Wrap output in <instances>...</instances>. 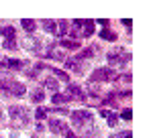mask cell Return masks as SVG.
Wrapping results in <instances>:
<instances>
[{
    "mask_svg": "<svg viewBox=\"0 0 153 138\" xmlns=\"http://www.w3.org/2000/svg\"><path fill=\"white\" fill-rule=\"evenodd\" d=\"M8 116L12 118V126L21 128V126H27L31 122V112L27 108H21V106H10L8 108Z\"/></svg>",
    "mask_w": 153,
    "mask_h": 138,
    "instance_id": "cell-1",
    "label": "cell"
},
{
    "mask_svg": "<svg viewBox=\"0 0 153 138\" xmlns=\"http://www.w3.org/2000/svg\"><path fill=\"white\" fill-rule=\"evenodd\" d=\"M106 59H108L110 65H114V67H123V65L131 59V55L125 51V49H112V51L106 53Z\"/></svg>",
    "mask_w": 153,
    "mask_h": 138,
    "instance_id": "cell-2",
    "label": "cell"
},
{
    "mask_svg": "<svg viewBox=\"0 0 153 138\" xmlns=\"http://www.w3.org/2000/svg\"><path fill=\"white\" fill-rule=\"evenodd\" d=\"M118 75H117V71L114 69H110V67H98L92 71V75H90V81L92 83H96V81H112V79H117Z\"/></svg>",
    "mask_w": 153,
    "mask_h": 138,
    "instance_id": "cell-3",
    "label": "cell"
},
{
    "mask_svg": "<svg viewBox=\"0 0 153 138\" xmlns=\"http://www.w3.org/2000/svg\"><path fill=\"white\" fill-rule=\"evenodd\" d=\"M71 124L76 128L90 126L92 124V112H88V110H76V112H71Z\"/></svg>",
    "mask_w": 153,
    "mask_h": 138,
    "instance_id": "cell-4",
    "label": "cell"
},
{
    "mask_svg": "<svg viewBox=\"0 0 153 138\" xmlns=\"http://www.w3.org/2000/svg\"><path fill=\"white\" fill-rule=\"evenodd\" d=\"M23 47L29 49V51H39L41 49V41L37 37H25L23 39Z\"/></svg>",
    "mask_w": 153,
    "mask_h": 138,
    "instance_id": "cell-5",
    "label": "cell"
},
{
    "mask_svg": "<svg viewBox=\"0 0 153 138\" xmlns=\"http://www.w3.org/2000/svg\"><path fill=\"white\" fill-rule=\"evenodd\" d=\"M49 128H51L53 134H65V132H68V126H65L61 120H51V122H49Z\"/></svg>",
    "mask_w": 153,
    "mask_h": 138,
    "instance_id": "cell-6",
    "label": "cell"
},
{
    "mask_svg": "<svg viewBox=\"0 0 153 138\" xmlns=\"http://www.w3.org/2000/svg\"><path fill=\"white\" fill-rule=\"evenodd\" d=\"M65 67L71 69V71L78 73V75H82V73H84V65L78 61V59H68V61H65Z\"/></svg>",
    "mask_w": 153,
    "mask_h": 138,
    "instance_id": "cell-7",
    "label": "cell"
},
{
    "mask_svg": "<svg viewBox=\"0 0 153 138\" xmlns=\"http://www.w3.org/2000/svg\"><path fill=\"white\" fill-rule=\"evenodd\" d=\"M25 92H27V87H25L23 83H19V81H12V83H10V92H8V93L16 95V98H23Z\"/></svg>",
    "mask_w": 153,
    "mask_h": 138,
    "instance_id": "cell-8",
    "label": "cell"
},
{
    "mask_svg": "<svg viewBox=\"0 0 153 138\" xmlns=\"http://www.w3.org/2000/svg\"><path fill=\"white\" fill-rule=\"evenodd\" d=\"M96 29L94 21H82V37H90Z\"/></svg>",
    "mask_w": 153,
    "mask_h": 138,
    "instance_id": "cell-9",
    "label": "cell"
},
{
    "mask_svg": "<svg viewBox=\"0 0 153 138\" xmlns=\"http://www.w3.org/2000/svg\"><path fill=\"white\" fill-rule=\"evenodd\" d=\"M70 31V23L68 21H59L57 26H55V37H65Z\"/></svg>",
    "mask_w": 153,
    "mask_h": 138,
    "instance_id": "cell-10",
    "label": "cell"
},
{
    "mask_svg": "<svg viewBox=\"0 0 153 138\" xmlns=\"http://www.w3.org/2000/svg\"><path fill=\"white\" fill-rule=\"evenodd\" d=\"M68 98H80V100H84V92L76 83H70L68 85Z\"/></svg>",
    "mask_w": 153,
    "mask_h": 138,
    "instance_id": "cell-11",
    "label": "cell"
},
{
    "mask_svg": "<svg viewBox=\"0 0 153 138\" xmlns=\"http://www.w3.org/2000/svg\"><path fill=\"white\" fill-rule=\"evenodd\" d=\"M0 33H2V37H4V41H14V29H12L10 24L2 26V29H0Z\"/></svg>",
    "mask_w": 153,
    "mask_h": 138,
    "instance_id": "cell-12",
    "label": "cell"
},
{
    "mask_svg": "<svg viewBox=\"0 0 153 138\" xmlns=\"http://www.w3.org/2000/svg\"><path fill=\"white\" fill-rule=\"evenodd\" d=\"M45 87H47V90H51L53 93H57V90H59V81L55 79V77H47V79H45Z\"/></svg>",
    "mask_w": 153,
    "mask_h": 138,
    "instance_id": "cell-13",
    "label": "cell"
},
{
    "mask_svg": "<svg viewBox=\"0 0 153 138\" xmlns=\"http://www.w3.org/2000/svg\"><path fill=\"white\" fill-rule=\"evenodd\" d=\"M51 102H53V106H61V104L70 102V98H68V95H61V93H53Z\"/></svg>",
    "mask_w": 153,
    "mask_h": 138,
    "instance_id": "cell-14",
    "label": "cell"
},
{
    "mask_svg": "<svg viewBox=\"0 0 153 138\" xmlns=\"http://www.w3.org/2000/svg\"><path fill=\"white\" fill-rule=\"evenodd\" d=\"M21 24H23V29L27 31V33H33V31H35V26H37L35 21H31V18H23Z\"/></svg>",
    "mask_w": 153,
    "mask_h": 138,
    "instance_id": "cell-15",
    "label": "cell"
},
{
    "mask_svg": "<svg viewBox=\"0 0 153 138\" xmlns=\"http://www.w3.org/2000/svg\"><path fill=\"white\" fill-rule=\"evenodd\" d=\"M100 37H102L104 41H117V34L112 33V31H108V29H102V31H100Z\"/></svg>",
    "mask_w": 153,
    "mask_h": 138,
    "instance_id": "cell-16",
    "label": "cell"
},
{
    "mask_svg": "<svg viewBox=\"0 0 153 138\" xmlns=\"http://www.w3.org/2000/svg\"><path fill=\"white\" fill-rule=\"evenodd\" d=\"M27 63L25 61H19V59H10V61H6V67H10V69H21L25 67Z\"/></svg>",
    "mask_w": 153,
    "mask_h": 138,
    "instance_id": "cell-17",
    "label": "cell"
},
{
    "mask_svg": "<svg viewBox=\"0 0 153 138\" xmlns=\"http://www.w3.org/2000/svg\"><path fill=\"white\" fill-rule=\"evenodd\" d=\"M55 26H57V23H53V21H43V29H45L47 33L55 34Z\"/></svg>",
    "mask_w": 153,
    "mask_h": 138,
    "instance_id": "cell-18",
    "label": "cell"
},
{
    "mask_svg": "<svg viewBox=\"0 0 153 138\" xmlns=\"http://www.w3.org/2000/svg\"><path fill=\"white\" fill-rule=\"evenodd\" d=\"M94 51H96V47H92V49H84L82 53H80V59H90V57H94Z\"/></svg>",
    "mask_w": 153,
    "mask_h": 138,
    "instance_id": "cell-19",
    "label": "cell"
},
{
    "mask_svg": "<svg viewBox=\"0 0 153 138\" xmlns=\"http://www.w3.org/2000/svg\"><path fill=\"white\" fill-rule=\"evenodd\" d=\"M106 120H108V126H110V128H114V126H117V122H118V114H114V112H110Z\"/></svg>",
    "mask_w": 153,
    "mask_h": 138,
    "instance_id": "cell-20",
    "label": "cell"
},
{
    "mask_svg": "<svg viewBox=\"0 0 153 138\" xmlns=\"http://www.w3.org/2000/svg\"><path fill=\"white\" fill-rule=\"evenodd\" d=\"M61 45L65 47V49H78L80 43H78V41H70V39H65V41H61Z\"/></svg>",
    "mask_w": 153,
    "mask_h": 138,
    "instance_id": "cell-21",
    "label": "cell"
},
{
    "mask_svg": "<svg viewBox=\"0 0 153 138\" xmlns=\"http://www.w3.org/2000/svg\"><path fill=\"white\" fill-rule=\"evenodd\" d=\"M31 98H33V102H43V98H45V92H43V90H35Z\"/></svg>",
    "mask_w": 153,
    "mask_h": 138,
    "instance_id": "cell-22",
    "label": "cell"
},
{
    "mask_svg": "<svg viewBox=\"0 0 153 138\" xmlns=\"http://www.w3.org/2000/svg\"><path fill=\"white\" fill-rule=\"evenodd\" d=\"M49 69H51V67H49ZM51 71H53V75H57L59 79H63V81H68V79H70V77H68V73H65V71H61V69H55V67H53Z\"/></svg>",
    "mask_w": 153,
    "mask_h": 138,
    "instance_id": "cell-23",
    "label": "cell"
},
{
    "mask_svg": "<svg viewBox=\"0 0 153 138\" xmlns=\"http://www.w3.org/2000/svg\"><path fill=\"white\" fill-rule=\"evenodd\" d=\"M10 83H12V81H8V79H2V81H0V90H2L4 93H8V92H10Z\"/></svg>",
    "mask_w": 153,
    "mask_h": 138,
    "instance_id": "cell-24",
    "label": "cell"
},
{
    "mask_svg": "<svg viewBox=\"0 0 153 138\" xmlns=\"http://www.w3.org/2000/svg\"><path fill=\"white\" fill-rule=\"evenodd\" d=\"M110 138H131V132H129V130H123V132H117V134H112Z\"/></svg>",
    "mask_w": 153,
    "mask_h": 138,
    "instance_id": "cell-25",
    "label": "cell"
},
{
    "mask_svg": "<svg viewBox=\"0 0 153 138\" xmlns=\"http://www.w3.org/2000/svg\"><path fill=\"white\" fill-rule=\"evenodd\" d=\"M120 116H123V120H131L133 110H131V108H127V110H123V112H120Z\"/></svg>",
    "mask_w": 153,
    "mask_h": 138,
    "instance_id": "cell-26",
    "label": "cell"
},
{
    "mask_svg": "<svg viewBox=\"0 0 153 138\" xmlns=\"http://www.w3.org/2000/svg\"><path fill=\"white\" fill-rule=\"evenodd\" d=\"M4 49H16V41H4Z\"/></svg>",
    "mask_w": 153,
    "mask_h": 138,
    "instance_id": "cell-27",
    "label": "cell"
},
{
    "mask_svg": "<svg viewBox=\"0 0 153 138\" xmlns=\"http://www.w3.org/2000/svg\"><path fill=\"white\" fill-rule=\"evenodd\" d=\"M45 114H47V112H45V110H43V108H37L35 116H37V118H39V120H41V118H45Z\"/></svg>",
    "mask_w": 153,
    "mask_h": 138,
    "instance_id": "cell-28",
    "label": "cell"
},
{
    "mask_svg": "<svg viewBox=\"0 0 153 138\" xmlns=\"http://www.w3.org/2000/svg\"><path fill=\"white\" fill-rule=\"evenodd\" d=\"M94 23H98V24H102V26H108V21H106V18H98V21H94Z\"/></svg>",
    "mask_w": 153,
    "mask_h": 138,
    "instance_id": "cell-29",
    "label": "cell"
},
{
    "mask_svg": "<svg viewBox=\"0 0 153 138\" xmlns=\"http://www.w3.org/2000/svg\"><path fill=\"white\" fill-rule=\"evenodd\" d=\"M108 114H110V110H104V108L100 110V116H102V118H108Z\"/></svg>",
    "mask_w": 153,
    "mask_h": 138,
    "instance_id": "cell-30",
    "label": "cell"
},
{
    "mask_svg": "<svg viewBox=\"0 0 153 138\" xmlns=\"http://www.w3.org/2000/svg\"><path fill=\"white\" fill-rule=\"evenodd\" d=\"M6 69H8L6 67V61H0V71H6Z\"/></svg>",
    "mask_w": 153,
    "mask_h": 138,
    "instance_id": "cell-31",
    "label": "cell"
},
{
    "mask_svg": "<svg viewBox=\"0 0 153 138\" xmlns=\"http://www.w3.org/2000/svg\"><path fill=\"white\" fill-rule=\"evenodd\" d=\"M123 24H125L127 29H131V18H125V21H123Z\"/></svg>",
    "mask_w": 153,
    "mask_h": 138,
    "instance_id": "cell-32",
    "label": "cell"
},
{
    "mask_svg": "<svg viewBox=\"0 0 153 138\" xmlns=\"http://www.w3.org/2000/svg\"><path fill=\"white\" fill-rule=\"evenodd\" d=\"M68 138H78V136H76V134H68Z\"/></svg>",
    "mask_w": 153,
    "mask_h": 138,
    "instance_id": "cell-33",
    "label": "cell"
},
{
    "mask_svg": "<svg viewBox=\"0 0 153 138\" xmlns=\"http://www.w3.org/2000/svg\"><path fill=\"white\" fill-rule=\"evenodd\" d=\"M31 138H39V136H31Z\"/></svg>",
    "mask_w": 153,
    "mask_h": 138,
    "instance_id": "cell-34",
    "label": "cell"
},
{
    "mask_svg": "<svg viewBox=\"0 0 153 138\" xmlns=\"http://www.w3.org/2000/svg\"><path fill=\"white\" fill-rule=\"evenodd\" d=\"M0 116H2V114H0Z\"/></svg>",
    "mask_w": 153,
    "mask_h": 138,
    "instance_id": "cell-35",
    "label": "cell"
}]
</instances>
